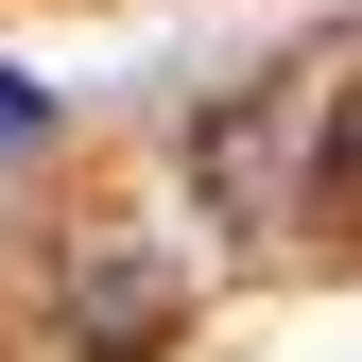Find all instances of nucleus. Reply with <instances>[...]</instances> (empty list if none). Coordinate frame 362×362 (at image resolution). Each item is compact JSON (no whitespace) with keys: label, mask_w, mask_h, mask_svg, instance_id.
<instances>
[{"label":"nucleus","mask_w":362,"mask_h":362,"mask_svg":"<svg viewBox=\"0 0 362 362\" xmlns=\"http://www.w3.org/2000/svg\"><path fill=\"white\" fill-rule=\"evenodd\" d=\"M173 328V276H156V259H86V276H69V345L86 362H139Z\"/></svg>","instance_id":"f257e3e1"},{"label":"nucleus","mask_w":362,"mask_h":362,"mask_svg":"<svg viewBox=\"0 0 362 362\" xmlns=\"http://www.w3.org/2000/svg\"><path fill=\"white\" fill-rule=\"evenodd\" d=\"M35 121H52V104H35V86H18V69H0V139H35Z\"/></svg>","instance_id":"f03ea898"}]
</instances>
